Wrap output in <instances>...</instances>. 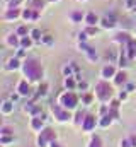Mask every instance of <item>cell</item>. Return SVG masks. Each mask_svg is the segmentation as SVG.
Here are the masks:
<instances>
[{
	"label": "cell",
	"mask_w": 136,
	"mask_h": 147,
	"mask_svg": "<svg viewBox=\"0 0 136 147\" xmlns=\"http://www.w3.org/2000/svg\"><path fill=\"white\" fill-rule=\"evenodd\" d=\"M78 2H85V0H78Z\"/></svg>",
	"instance_id": "db71d44e"
},
{
	"label": "cell",
	"mask_w": 136,
	"mask_h": 147,
	"mask_svg": "<svg viewBox=\"0 0 136 147\" xmlns=\"http://www.w3.org/2000/svg\"><path fill=\"white\" fill-rule=\"evenodd\" d=\"M85 116H87V111H85V110H77L75 113H73L71 125H73V127H82V123H83Z\"/></svg>",
	"instance_id": "7402d4cb"
},
{
	"label": "cell",
	"mask_w": 136,
	"mask_h": 147,
	"mask_svg": "<svg viewBox=\"0 0 136 147\" xmlns=\"http://www.w3.org/2000/svg\"><path fill=\"white\" fill-rule=\"evenodd\" d=\"M87 147H104L102 146V139L99 135H94V137L90 139V142L87 144Z\"/></svg>",
	"instance_id": "836d02e7"
},
{
	"label": "cell",
	"mask_w": 136,
	"mask_h": 147,
	"mask_svg": "<svg viewBox=\"0 0 136 147\" xmlns=\"http://www.w3.org/2000/svg\"><path fill=\"white\" fill-rule=\"evenodd\" d=\"M34 45H36V43H34V39L29 36V34L21 38V48H24V50H31Z\"/></svg>",
	"instance_id": "f1b7e54d"
},
{
	"label": "cell",
	"mask_w": 136,
	"mask_h": 147,
	"mask_svg": "<svg viewBox=\"0 0 136 147\" xmlns=\"http://www.w3.org/2000/svg\"><path fill=\"white\" fill-rule=\"evenodd\" d=\"M83 31H85V33H87L89 36H97V34L101 33V29H99L97 26H87V28H85Z\"/></svg>",
	"instance_id": "d590c367"
},
{
	"label": "cell",
	"mask_w": 136,
	"mask_h": 147,
	"mask_svg": "<svg viewBox=\"0 0 136 147\" xmlns=\"http://www.w3.org/2000/svg\"><path fill=\"white\" fill-rule=\"evenodd\" d=\"M116 74H117V67L114 63H105L101 69L99 75H101V79H104V80H112Z\"/></svg>",
	"instance_id": "7c38bea8"
},
{
	"label": "cell",
	"mask_w": 136,
	"mask_h": 147,
	"mask_svg": "<svg viewBox=\"0 0 136 147\" xmlns=\"http://www.w3.org/2000/svg\"><path fill=\"white\" fill-rule=\"evenodd\" d=\"M0 135H14V127L12 125H2L0 127Z\"/></svg>",
	"instance_id": "e575fe53"
},
{
	"label": "cell",
	"mask_w": 136,
	"mask_h": 147,
	"mask_svg": "<svg viewBox=\"0 0 136 147\" xmlns=\"http://www.w3.org/2000/svg\"><path fill=\"white\" fill-rule=\"evenodd\" d=\"M22 111L27 113L29 116H41L43 115V108L36 103V101H27L22 105Z\"/></svg>",
	"instance_id": "9c48e42d"
},
{
	"label": "cell",
	"mask_w": 136,
	"mask_h": 147,
	"mask_svg": "<svg viewBox=\"0 0 136 147\" xmlns=\"http://www.w3.org/2000/svg\"><path fill=\"white\" fill-rule=\"evenodd\" d=\"M53 140H58V134H56L51 127H46L44 130H41V132L37 134L36 146L37 147H48Z\"/></svg>",
	"instance_id": "5b68a950"
},
{
	"label": "cell",
	"mask_w": 136,
	"mask_h": 147,
	"mask_svg": "<svg viewBox=\"0 0 136 147\" xmlns=\"http://www.w3.org/2000/svg\"><path fill=\"white\" fill-rule=\"evenodd\" d=\"M49 111H51L53 118H55L58 123H61V125H65V123H68V121H71V120H73L71 111L65 110V108H63V106H60L58 103H53V105H51V108H49Z\"/></svg>",
	"instance_id": "277c9868"
},
{
	"label": "cell",
	"mask_w": 136,
	"mask_h": 147,
	"mask_svg": "<svg viewBox=\"0 0 136 147\" xmlns=\"http://www.w3.org/2000/svg\"><path fill=\"white\" fill-rule=\"evenodd\" d=\"M78 48H80V51H83V53H85V57H87V60H89V62L95 63V62L99 60L97 51H95L92 46H89V45H87V41H85V43H78Z\"/></svg>",
	"instance_id": "8fae6325"
},
{
	"label": "cell",
	"mask_w": 136,
	"mask_h": 147,
	"mask_svg": "<svg viewBox=\"0 0 136 147\" xmlns=\"http://www.w3.org/2000/svg\"><path fill=\"white\" fill-rule=\"evenodd\" d=\"M77 86H78V80L75 77H65L63 79V87L68 91H77Z\"/></svg>",
	"instance_id": "484cf974"
},
{
	"label": "cell",
	"mask_w": 136,
	"mask_h": 147,
	"mask_svg": "<svg viewBox=\"0 0 136 147\" xmlns=\"http://www.w3.org/2000/svg\"><path fill=\"white\" fill-rule=\"evenodd\" d=\"M61 74H63V77H75V75H78L80 74V67L75 63V62H70V63H63V67H61Z\"/></svg>",
	"instance_id": "5bb4252c"
},
{
	"label": "cell",
	"mask_w": 136,
	"mask_h": 147,
	"mask_svg": "<svg viewBox=\"0 0 136 147\" xmlns=\"http://www.w3.org/2000/svg\"><path fill=\"white\" fill-rule=\"evenodd\" d=\"M107 113H109V105H101L97 116H104V115H107Z\"/></svg>",
	"instance_id": "ee69618b"
},
{
	"label": "cell",
	"mask_w": 136,
	"mask_h": 147,
	"mask_svg": "<svg viewBox=\"0 0 136 147\" xmlns=\"http://www.w3.org/2000/svg\"><path fill=\"white\" fill-rule=\"evenodd\" d=\"M135 31H136V28H135Z\"/></svg>",
	"instance_id": "11a10c76"
},
{
	"label": "cell",
	"mask_w": 136,
	"mask_h": 147,
	"mask_svg": "<svg viewBox=\"0 0 136 147\" xmlns=\"http://www.w3.org/2000/svg\"><path fill=\"white\" fill-rule=\"evenodd\" d=\"M128 94H129V92H126V91L123 89V91H119V92H117V99L123 103V101H126V99H128Z\"/></svg>",
	"instance_id": "f6af8a7d"
},
{
	"label": "cell",
	"mask_w": 136,
	"mask_h": 147,
	"mask_svg": "<svg viewBox=\"0 0 136 147\" xmlns=\"http://www.w3.org/2000/svg\"><path fill=\"white\" fill-rule=\"evenodd\" d=\"M15 57H17L19 60H26V58H27V50H24V48L15 50Z\"/></svg>",
	"instance_id": "ab89813d"
},
{
	"label": "cell",
	"mask_w": 136,
	"mask_h": 147,
	"mask_svg": "<svg viewBox=\"0 0 136 147\" xmlns=\"http://www.w3.org/2000/svg\"><path fill=\"white\" fill-rule=\"evenodd\" d=\"M129 140H131V144H133V147H136V134H133V135H129Z\"/></svg>",
	"instance_id": "f907efd6"
},
{
	"label": "cell",
	"mask_w": 136,
	"mask_h": 147,
	"mask_svg": "<svg viewBox=\"0 0 136 147\" xmlns=\"http://www.w3.org/2000/svg\"><path fill=\"white\" fill-rule=\"evenodd\" d=\"M68 17H70V21H71V22H75V24H77V22L85 21V14H83L82 10H73V12H70V16H68Z\"/></svg>",
	"instance_id": "83f0119b"
},
{
	"label": "cell",
	"mask_w": 136,
	"mask_h": 147,
	"mask_svg": "<svg viewBox=\"0 0 136 147\" xmlns=\"http://www.w3.org/2000/svg\"><path fill=\"white\" fill-rule=\"evenodd\" d=\"M21 72L24 75V79H27L31 84H41L43 77H44V69H43V65L36 58H26V60H22Z\"/></svg>",
	"instance_id": "6da1fadb"
},
{
	"label": "cell",
	"mask_w": 136,
	"mask_h": 147,
	"mask_svg": "<svg viewBox=\"0 0 136 147\" xmlns=\"http://www.w3.org/2000/svg\"><path fill=\"white\" fill-rule=\"evenodd\" d=\"M53 43H55V36H51V34H43V39H41V45L51 46Z\"/></svg>",
	"instance_id": "f35d334b"
},
{
	"label": "cell",
	"mask_w": 136,
	"mask_h": 147,
	"mask_svg": "<svg viewBox=\"0 0 136 147\" xmlns=\"http://www.w3.org/2000/svg\"><path fill=\"white\" fill-rule=\"evenodd\" d=\"M129 63H131V60H129V58L126 57V53L121 50V51H119V58H117V69H119V70H126V69L129 67Z\"/></svg>",
	"instance_id": "603a6c76"
},
{
	"label": "cell",
	"mask_w": 136,
	"mask_h": 147,
	"mask_svg": "<svg viewBox=\"0 0 136 147\" xmlns=\"http://www.w3.org/2000/svg\"><path fill=\"white\" fill-rule=\"evenodd\" d=\"M112 123H114V118H112L109 113H107V115H104V116H99V128H102V130L109 128Z\"/></svg>",
	"instance_id": "d4e9b609"
},
{
	"label": "cell",
	"mask_w": 136,
	"mask_h": 147,
	"mask_svg": "<svg viewBox=\"0 0 136 147\" xmlns=\"http://www.w3.org/2000/svg\"><path fill=\"white\" fill-rule=\"evenodd\" d=\"M21 3H22V0H7L5 9H21Z\"/></svg>",
	"instance_id": "8d00e7d4"
},
{
	"label": "cell",
	"mask_w": 136,
	"mask_h": 147,
	"mask_svg": "<svg viewBox=\"0 0 136 147\" xmlns=\"http://www.w3.org/2000/svg\"><path fill=\"white\" fill-rule=\"evenodd\" d=\"M3 45L7 48H12V50H19L21 48V36L14 31V33H9L7 36L3 38Z\"/></svg>",
	"instance_id": "30bf717a"
},
{
	"label": "cell",
	"mask_w": 136,
	"mask_h": 147,
	"mask_svg": "<svg viewBox=\"0 0 136 147\" xmlns=\"http://www.w3.org/2000/svg\"><path fill=\"white\" fill-rule=\"evenodd\" d=\"M133 12L136 14V0H135V7H133Z\"/></svg>",
	"instance_id": "816d5d0a"
},
{
	"label": "cell",
	"mask_w": 136,
	"mask_h": 147,
	"mask_svg": "<svg viewBox=\"0 0 136 147\" xmlns=\"http://www.w3.org/2000/svg\"><path fill=\"white\" fill-rule=\"evenodd\" d=\"M124 91H126V92H133V91H135V84H131V82H126V86H124Z\"/></svg>",
	"instance_id": "c3c4849f"
},
{
	"label": "cell",
	"mask_w": 136,
	"mask_h": 147,
	"mask_svg": "<svg viewBox=\"0 0 136 147\" xmlns=\"http://www.w3.org/2000/svg\"><path fill=\"white\" fill-rule=\"evenodd\" d=\"M117 147H133V144H131L129 137H126V139H121V140H119Z\"/></svg>",
	"instance_id": "7bdbcfd3"
},
{
	"label": "cell",
	"mask_w": 136,
	"mask_h": 147,
	"mask_svg": "<svg viewBox=\"0 0 136 147\" xmlns=\"http://www.w3.org/2000/svg\"><path fill=\"white\" fill-rule=\"evenodd\" d=\"M15 110V103L14 101H10V99H3L2 101V105H0V113L3 115V116H10L12 113Z\"/></svg>",
	"instance_id": "d6986e66"
},
{
	"label": "cell",
	"mask_w": 136,
	"mask_h": 147,
	"mask_svg": "<svg viewBox=\"0 0 136 147\" xmlns=\"http://www.w3.org/2000/svg\"><path fill=\"white\" fill-rule=\"evenodd\" d=\"M48 147H63V146H61V144H60L58 140H53V142H51V144H49Z\"/></svg>",
	"instance_id": "681fc988"
},
{
	"label": "cell",
	"mask_w": 136,
	"mask_h": 147,
	"mask_svg": "<svg viewBox=\"0 0 136 147\" xmlns=\"http://www.w3.org/2000/svg\"><path fill=\"white\" fill-rule=\"evenodd\" d=\"M21 67H22V60H19L15 55H14V57H10V58H7V60H5V63H3V70H7V72L21 70Z\"/></svg>",
	"instance_id": "4fadbf2b"
},
{
	"label": "cell",
	"mask_w": 136,
	"mask_h": 147,
	"mask_svg": "<svg viewBox=\"0 0 136 147\" xmlns=\"http://www.w3.org/2000/svg\"><path fill=\"white\" fill-rule=\"evenodd\" d=\"M48 89H49V86H48V82H41V84H37V89H36V92H33V101L36 99H39V98H44L46 94H48Z\"/></svg>",
	"instance_id": "ffe728a7"
},
{
	"label": "cell",
	"mask_w": 136,
	"mask_h": 147,
	"mask_svg": "<svg viewBox=\"0 0 136 147\" xmlns=\"http://www.w3.org/2000/svg\"><path fill=\"white\" fill-rule=\"evenodd\" d=\"M15 91L22 96V98H31L33 96V89H31V82L27 79H21L15 86Z\"/></svg>",
	"instance_id": "ba28073f"
},
{
	"label": "cell",
	"mask_w": 136,
	"mask_h": 147,
	"mask_svg": "<svg viewBox=\"0 0 136 147\" xmlns=\"http://www.w3.org/2000/svg\"><path fill=\"white\" fill-rule=\"evenodd\" d=\"M77 91L87 92V91H89V82H85V80H80V82H78V86H77Z\"/></svg>",
	"instance_id": "b9f144b4"
},
{
	"label": "cell",
	"mask_w": 136,
	"mask_h": 147,
	"mask_svg": "<svg viewBox=\"0 0 136 147\" xmlns=\"http://www.w3.org/2000/svg\"><path fill=\"white\" fill-rule=\"evenodd\" d=\"M14 142H17V139H15V135H0V146H9V144H14Z\"/></svg>",
	"instance_id": "d6a6232c"
},
{
	"label": "cell",
	"mask_w": 136,
	"mask_h": 147,
	"mask_svg": "<svg viewBox=\"0 0 136 147\" xmlns=\"http://www.w3.org/2000/svg\"><path fill=\"white\" fill-rule=\"evenodd\" d=\"M48 2H60V0H48Z\"/></svg>",
	"instance_id": "f5cc1de1"
},
{
	"label": "cell",
	"mask_w": 136,
	"mask_h": 147,
	"mask_svg": "<svg viewBox=\"0 0 136 147\" xmlns=\"http://www.w3.org/2000/svg\"><path fill=\"white\" fill-rule=\"evenodd\" d=\"M105 57H107V60H109V63H117V58H119V53H117L116 50H112V48H109V50H107V53H105Z\"/></svg>",
	"instance_id": "1f68e13d"
},
{
	"label": "cell",
	"mask_w": 136,
	"mask_h": 147,
	"mask_svg": "<svg viewBox=\"0 0 136 147\" xmlns=\"http://www.w3.org/2000/svg\"><path fill=\"white\" fill-rule=\"evenodd\" d=\"M15 33L22 38V36H27V34H29V29H27V26H26V24H21V26H17Z\"/></svg>",
	"instance_id": "74e56055"
},
{
	"label": "cell",
	"mask_w": 136,
	"mask_h": 147,
	"mask_svg": "<svg viewBox=\"0 0 136 147\" xmlns=\"http://www.w3.org/2000/svg\"><path fill=\"white\" fill-rule=\"evenodd\" d=\"M87 26H97L101 22V17L95 14V12H87L85 14V21H83Z\"/></svg>",
	"instance_id": "cb8c5ba5"
},
{
	"label": "cell",
	"mask_w": 136,
	"mask_h": 147,
	"mask_svg": "<svg viewBox=\"0 0 136 147\" xmlns=\"http://www.w3.org/2000/svg\"><path fill=\"white\" fill-rule=\"evenodd\" d=\"M46 3H48V0H31V3H29V7L34 9V10H43L44 7H46Z\"/></svg>",
	"instance_id": "4dcf8cb0"
},
{
	"label": "cell",
	"mask_w": 136,
	"mask_h": 147,
	"mask_svg": "<svg viewBox=\"0 0 136 147\" xmlns=\"http://www.w3.org/2000/svg\"><path fill=\"white\" fill-rule=\"evenodd\" d=\"M126 82H128V74H126V70H117V74L112 79V86L114 87H123V86H126Z\"/></svg>",
	"instance_id": "ac0fdd59"
},
{
	"label": "cell",
	"mask_w": 136,
	"mask_h": 147,
	"mask_svg": "<svg viewBox=\"0 0 136 147\" xmlns=\"http://www.w3.org/2000/svg\"><path fill=\"white\" fill-rule=\"evenodd\" d=\"M94 99H95V94H92V92H89V91L80 94V101H82L83 106H90V105L94 103Z\"/></svg>",
	"instance_id": "4316f807"
},
{
	"label": "cell",
	"mask_w": 136,
	"mask_h": 147,
	"mask_svg": "<svg viewBox=\"0 0 136 147\" xmlns=\"http://www.w3.org/2000/svg\"><path fill=\"white\" fill-rule=\"evenodd\" d=\"M19 19H22V9H5L2 14L3 22H15Z\"/></svg>",
	"instance_id": "52a82bcc"
},
{
	"label": "cell",
	"mask_w": 136,
	"mask_h": 147,
	"mask_svg": "<svg viewBox=\"0 0 136 147\" xmlns=\"http://www.w3.org/2000/svg\"><path fill=\"white\" fill-rule=\"evenodd\" d=\"M56 103L68 111H77L78 110V105H80V96H78L75 91L63 89V91L56 96Z\"/></svg>",
	"instance_id": "7a4b0ae2"
},
{
	"label": "cell",
	"mask_w": 136,
	"mask_h": 147,
	"mask_svg": "<svg viewBox=\"0 0 136 147\" xmlns=\"http://www.w3.org/2000/svg\"><path fill=\"white\" fill-rule=\"evenodd\" d=\"M77 38H78V43H85V41H87V38H89V34H87L85 31H80V33L77 34Z\"/></svg>",
	"instance_id": "bcb514c9"
},
{
	"label": "cell",
	"mask_w": 136,
	"mask_h": 147,
	"mask_svg": "<svg viewBox=\"0 0 136 147\" xmlns=\"http://www.w3.org/2000/svg\"><path fill=\"white\" fill-rule=\"evenodd\" d=\"M80 128H82L83 134H92L95 128H99V116L87 113V116H85V120H83V123H82Z\"/></svg>",
	"instance_id": "8992f818"
},
{
	"label": "cell",
	"mask_w": 136,
	"mask_h": 147,
	"mask_svg": "<svg viewBox=\"0 0 136 147\" xmlns=\"http://www.w3.org/2000/svg\"><path fill=\"white\" fill-rule=\"evenodd\" d=\"M95 99L101 103V105H109L111 99L114 98V86L109 84V80H104L101 79L97 84H95Z\"/></svg>",
	"instance_id": "3957f363"
},
{
	"label": "cell",
	"mask_w": 136,
	"mask_h": 147,
	"mask_svg": "<svg viewBox=\"0 0 136 147\" xmlns=\"http://www.w3.org/2000/svg\"><path fill=\"white\" fill-rule=\"evenodd\" d=\"M29 128L36 132V134H39L41 130H44L46 128V120H43L41 116H31V120H29Z\"/></svg>",
	"instance_id": "9a60e30c"
},
{
	"label": "cell",
	"mask_w": 136,
	"mask_h": 147,
	"mask_svg": "<svg viewBox=\"0 0 136 147\" xmlns=\"http://www.w3.org/2000/svg\"><path fill=\"white\" fill-rule=\"evenodd\" d=\"M109 106H111V108H117V110H119V106H121V101H119L117 98H112V99H111V103H109Z\"/></svg>",
	"instance_id": "7dc6e473"
},
{
	"label": "cell",
	"mask_w": 136,
	"mask_h": 147,
	"mask_svg": "<svg viewBox=\"0 0 136 147\" xmlns=\"http://www.w3.org/2000/svg\"><path fill=\"white\" fill-rule=\"evenodd\" d=\"M109 115L114 118V121H119V120H121V116H119V110H117V108H111V106H109Z\"/></svg>",
	"instance_id": "60d3db41"
},
{
	"label": "cell",
	"mask_w": 136,
	"mask_h": 147,
	"mask_svg": "<svg viewBox=\"0 0 136 147\" xmlns=\"http://www.w3.org/2000/svg\"><path fill=\"white\" fill-rule=\"evenodd\" d=\"M37 19H39V10H34L31 7L22 9V21L24 22H34Z\"/></svg>",
	"instance_id": "e0dca14e"
},
{
	"label": "cell",
	"mask_w": 136,
	"mask_h": 147,
	"mask_svg": "<svg viewBox=\"0 0 136 147\" xmlns=\"http://www.w3.org/2000/svg\"><path fill=\"white\" fill-rule=\"evenodd\" d=\"M29 36L34 39V43H36V45H41V39H43V33H41V29L33 28V29L29 31Z\"/></svg>",
	"instance_id": "f546056e"
},
{
	"label": "cell",
	"mask_w": 136,
	"mask_h": 147,
	"mask_svg": "<svg viewBox=\"0 0 136 147\" xmlns=\"http://www.w3.org/2000/svg\"><path fill=\"white\" fill-rule=\"evenodd\" d=\"M133 38L129 36V33H126V31H119V33H116L114 34V38H112V41L114 43H117V45H126V43H129Z\"/></svg>",
	"instance_id": "44dd1931"
},
{
	"label": "cell",
	"mask_w": 136,
	"mask_h": 147,
	"mask_svg": "<svg viewBox=\"0 0 136 147\" xmlns=\"http://www.w3.org/2000/svg\"><path fill=\"white\" fill-rule=\"evenodd\" d=\"M116 24H117V21H116L114 14H105V16H102L101 22H99V26H101L102 29H114Z\"/></svg>",
	"instance_id": "2e32d148"
}]
</instances>
